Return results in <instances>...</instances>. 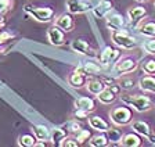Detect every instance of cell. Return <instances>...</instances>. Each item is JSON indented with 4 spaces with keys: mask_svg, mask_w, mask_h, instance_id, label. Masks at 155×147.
<instances>
[{
    "mask_svg": "<svg viewBox=\"0 0 155 147\" xmlns=\"http://www.w3.org/2000/svg\"><path fill=\"white\" fill-rule=\"evenodd\" d=\"M123 104L132 107L137 112H147L152 108V100L148 96L143 95H122L120 96Z\"/></svg>",
    "mask_w": 155,
    "mask_h": 147,
    "instance_id": "6da1fadb",
    "label": "cell"
},
{
    "mask_svg": "<svg viewBox=\"0 0 155 147\" xmlns=\"http://www.w3.org/2000/svg\"><path fill=\"white\" fill-rule=\"evenodd\" d=\"M111 122L116 126H126L133 122V111L129 105H120L115 107L110 111Z\"/></svg>",
    "mask_w": 155,
    "mask_h": 147,
    "instance_id": "7a4b0ae2",
    "label": "cell"
},
{
    "mask_svg": "<svg viewBox=\"0 0 155 147\" xmlns=\"http://www.w3.org/2000/svg\"><path fill=\"white\" fill-rule=\"evenodd\" d=\"M111 39L118 47L123 50H133L134 47H137V40L132 35H129L125 29L111 31Z\"/></svg>",
    "mask_w": 155,
    "mask_h": 147,
    "instance_id": "3957f363",
    "label": "cell"
},
{
    "mask_svg": "<svg viewBox=\"0 0 155 147\" xmlns=\"http://www.w3.org/2000/svg\"><path fill=\"white\" fill-rule=\"evenodd\" d=\"M24 11L33 17V20L39 21V22H50L53 21L55 15V11L51 7H33V6H25Z\"/></svg>",
    "mask_w": 155,
    "mask_h": 147,
    "instance_id": "277c9868",
    "label": "cell"
},
{
    "mask_svg": "<svg viewBox=\"0 0 155 147\" xmlns=\"http://www.w3.org/2000/svg\"><path fill=\"white\" fill-rule=\"evenodd\" d=\"M120 90H122V88L119 86V83L108 85L103 92H101L100 95H97V100L104 105H110L118 100Z\"/></svg>",
    "mask_w": 155,
    "mask_h": 147,
    "instance_id": "5b68a950",
    "label": "cell"
},
{
    "mask_svg": "<svg viewBox=\"0 0 155 147\" xmlns=\"http://www.w3.org/2000/svg\"><path fill=\"white\" fill-rule=\"evenodd\" d=\"M139 68V62L137 60L132 58V57H125V58H120L115 62V69L116 74L119 75H125V74H130V72H134L136 69Z\"/></svg>",
    "mask_w": 155,
    "mask_h": 147,
    "instance_id": "8992f818",
    "label": "cell"
},
{
    "mask_svg": "<svg viewBox=\"0 0 155 147\" xmlns=\"http://www.w3.org/2000/svg\"><path fill=\"white\" fill-rule=\"evenodd\" d=\"M120 57V52L119 49H115V47H111V46H107L105 49L101 52L100 54V65L103 68H108V67L116 62Z\"/></svg>",
    "mask_w": 155,
    "mask_h": 147,
    "instance_id": "52a82bcc",
    "label": "cell"
},
{
    "mask_svg": "<svg viewBox=\"0 0 155 147\" xmlns=\"http://www.w3.org/2000/svg\"><path fill=\"white\" fill-rule=\"evenodd\" d=\"M96 4L86 2V0H68L67 8L71 14H84L94 8Z\"/></svg>",
    "mask_w": 155,
    "mask_h": 147,
    "instance_id": "ba28073f",
    "label": "cell"
},
{
    "mask_svg": "<svg viewBox=\"0 0 155 147\" xmlns=\"http://www.w3.org/2000/svg\"><path fill=\"white\" fill-rule=\"evenodd\" d=\"M47 40L53 46H62L65 43V32L54 24L47 29Z\"/></svg>",
    "mask_w": 155,
    "mask_h": 147,
    "instance_id": "9c48e42d",
    "label": "cell"
},
{
    "mask_svg": "<svg viewBox=\"0 0 155 147\" xmlns=\"http://www.w3.org/2000/svg\"><path fill=\"white\" fill-rule=\"evenodd\" d=\"M71 47L78 54H82V56H86V57H96V50L83 39H75L72 42Z\"/></svg>",
    "mask_w": 155,
    "mask_h": 147,
    "instance_id": "30bf717a",
    "label": "cell"
},
{
    "mask_svg": "<svg viewBox=\"0 0 155 147\" xmlns=\"http://www.w3.org/2000/svg\"><path fill=\"white\" fill-rule=\"evenodd\" d=\"M145 17H147L145 7L134 6V7H130L129 10H127V18H129V22L133 26H139V24L144 20Z\"/></svg>",
    "mask_w": 155,
    "mask_h": 147,
    "instance_id": "8fae6325",
    "label": "cell"
},
{
    "mask_svg": "<svg viewBox=\"0 0 155 147\" xmlns=\"http://www.w3.org/2000/svg\"><path fill=\"white\" fill-rule=\"evenodd\" d=\"M55 25L58 28H61L64 32H72L75 28V21H74V17L72 14L68 11V13H62L55 18Z\"/></svg>",
    "mask_w": 155,
    "mask_h": 147,
    "instance_id": "7c38bea8",
    "label": "cell"
},
{
    "mask_svg": "<svg viewBox=\"0 0 155 147\" xmlns=\"http://www.w3.org/2000/svg\"><path fill=\"white\" fill-rule=\"evenodd\" d=\"M107 26L110 31H118V29H123L126 26V20L123 18V15L118 13L114 14H108L107 15Z\"/></svg>",
    "mask_w": 155,
    "mask_h": 147,
    "instance_id": "4fadbf2b",
    "label": "cell"
},
{
    "mask_svg": "<svg viewBox=\"0 0 155 147\" xmlns=\"http://www.w3.org/2000/svg\"><path fill=\"white\" fill-rule=\"evenodd\" d=\"M112 8H114V3L111 0H100V3H97L94 6L93 13L97 18H103V17L108 15Z\"/></svg>",
    "mask_w": 155,
    "mask_h": 147,
    "instance_id": "5bb4252c",
    "label": "cell"
},
{
    "mask_svg": "<svg viewBox=\"0 0 155 147\" xmlns=\"http://www.w3.org/2000/svg\"><path fill=\"white\" fill-rule=\"evenodd\" d=\"M89 125H90L93 129H96V131H98V132H104V133L111 128L110 122L105 121L100 115H91V117H89Z\"/></svg>",
    "mask_w": 155,
    "mask_h": 147,
    "instance_id": "9a60e30c",
    "label": "cell"
},
{
    "mask_svg": "<svg viewBox=\"0 0 155 147\" xmlns=\"http://www.w3.org/2000/svg\"><path fill=\"white\" fill-rule=\"evenodd\" d=\"M139 88L141 89L144 93H151L155 95V76L145 74L144 76L139 79Z\"/></svg>",
    "mask_w": 155,
    "mask_h": 147,
    "instance_id": "2e32d148",
    "label": "cell"
},
{
    "mask_svg": "<svg viewBox=\"0 0 155 147\" xmlns=\"http://www.w3.org/2000/svg\"><path fill=\"white\" fill-rule=\"evenodd\" d=\"M75 108H81V110H86L89 112H93L96 110V100L93 97L84 96V97H78L74 103Z\"/></svg>",
    "mask_w": 155,
    "mask_h": 147,
    "instance_id": "e0dca14e",
    "label": "cell"
},
{
    "mask_svg": "<svg viewBox=\"0 0 155 147\" xmlns=\"http://www.w3.org/2000/svg\"><path fill=\"white\" fill-rule=\"evenodd\" d=\"M68 83L72 86V88H75V89H82L84 85H87V76L86 75H83V74H81V72H76V71H74L72 74H69L68 75Z\"/></svg>",
    "mask_w": 155,
    "mask_h": 147,
    "instance_id": "ac0fdd59",
    "label": "cell"
},
{
    "mask_svg": "<svg viewBox=\"0 0 155 147\" xmlns=\"http://www.w3.org/2000/svg\"><path fill=\"white\" fill-rule=\"evenodd\" d=\"M120 144L125 147H140L143 144V139L139 133H136V132L133 131V132H130V133L123 135Z\"/></svg>",
    "mask_w": 155,
    "mask_h": 147,
    "instance_id": "d6986e66",
    "label": "cell"
},
{
    "mask_svg": "<svg viewBox=\"0 0 155 147\" xmlns=\"http://www.w3.org/2000/svg\"><path fill=\"white\" fill-rule=\"evenodd\" d=\"M130 125H132V129L136 132V133H139L140 136L145 137V139H148V137L152 135L150 125L144 121H133Z\"/></svg>",
    "mask_w": 155,
    "mask_h": 147,
    "instance_id": "ffe728a7",
    "label": "cell"
},
{
    "mask_svg": "<svg viewBox=\"0 0 155 147\" xmlns=\"http://www.w3.org/2000/svg\"><path fill=\"white\" fill-rule=\"evenodd\" d=\"M105 88H107V83L104 81H101V79H90V81H87V85H86L87 92L93 96L100 95Z\"/></svg>",
    "mask_w": 155,
    "mask_h": 147,
    "instance_id": "44dd1931",
    "label": "cell"
},
{
    "mask_svg": "<svg viewBox=\"0 0 155 147\" xmlns=\"http://www.w3.org/2000/svg\"><path fill=\"white\" fill-rule=\"evenodd\" d=\"M101 68H103V67L96 64V62H86L84 65L76 68L75 71L81 72V74H83V75H86L87 78H89V75H100Z\"/></svg>",
    "mask_w": 155,
    "mask_h": 147,
    "instance_id": "7402d4cb",
    "label": "cell"
},
{
    "mask_svg": "<svg viewBox=\"0 0 155 147\" xmlns=\"http://www.w3.org/2000/svg\"><path fill=\"white\" fill-rule=\"evenodd\" d=\"M32 132L39 142H47L51 137V132L46 125H35L32 126Z\"/></svg>",
    "mask_w": 155,
    "mask_h": 147,
    "instance_id": "603a6c76",
    "label": "cell"
},
{
    "mask_svg": "<svg viewBox=\"0 0 155 147\" xmlns=\"http://www.w3.org/2000/svg\"><path fill=\"white\" fill-rule=\"evenodd\" d=\"M108 144H110V140H108L107 133L104 135V132H101L98 135H94V136H91L89 139V146L91 147H105Z\"/></svg>",
    "mask_w": 155,
    "mask_h": 147,
    "instance_id": "cb8c5ba5",
    "label": "cell"
},
{
    "mask_svg": "<svg viewBox=\"0 0 155 147\" xmlns=\"http://www.w3.org/2000/svg\"><path fill=\"white\" fill-rule=\"evenodd\" d=\"M36 142H38V139H36L35 135L24 133L21 136H18V146L21 147H35Z\"/></svg>",
    "mask_w": 155,
    "mask_h": 147,
    "instance_id": "d4e9b609",
    "label": "cell"
},
{
    "mask_svg": "<svg viewBox=\"0 0 155 147\" xmlns=\"http://www.w3.org/2000/svg\"><path fill=\"white\" fill-rule=\"evenodd\" d=\"M67 136L68 135H67V131H65V129H62V128H54L51 131V137H50V140H51L53 144L60 146V143H61Z\"/></svg>",
    "mask_w": 155,
    "mask_h": 147,
    "instance_id": "484cf974",
    "label": "cell"
},
{
    "mask_svg": "<svg viewBox=\"0 0 155 147\" xmlns=\"http://www.w3.org/2000/svg\"><path fill=\"white\" fill-rule=\"evenodd\" d=\"M140 33L147 38H154L155 36V22L154 21H145L144 24L140 25Z\"/></svg>",
    "mask_w": 155,
    "mask_h": 147,
    "instance_id": "4316f807",
    "label": "cell"
},
{
    "mask_svg": "<svg viewBox=\"0 0 155 147\" xmlns=\"http://www.w3.org/2000/svg\"><path fill=\"white\" fill-rule=\"evenodd\" d=\"M105 133H107V136H108V140H110L111 144H114V143H120V142H122L123 135H122V132H120L119 129H116V128L111 126L110 129L105 132Z\"/></svg>",
    "mask_w": 155,
    "mask_h": 147,
    "instance_id": "83f0119b",
    "label": "cell"
},
{
    "mask_svg": "<svg viewBox=\"0 0 155 147\" xmlns=\"http://www.w3.org/2000/svg\"><path fill=\"white\" fill-rule=\"evenodd\" d=\"M141 68L145 74H148V75H155V58H150L145 62H143Z\"/></svg>",
    "mask_w": 155,
    "mask_h": 147,
    "instance_id": "f1b7e54d",
    "label": "cell"
},
{
    "mask_svg": "<svg viewBox=\"0 0 155 147\" xmlns=\"http://www.w3.org/2000/svg\"><path fill=\"white\" fill-rule=\"evenodd\" d=\"M90 137H91V133L89 129H82L79 133L75 135V139L79 142V144H83V143H86V142H89Z\"/></svg>",
    "mask_w": 155,
    "mask_h": 147,
    "instance_id": "f546056e",
    "label": "cell"
},
{
    "mask_svg": "<svg viewBox=\"0 0 155 147\" xmlns=\"http://www.w3.org/2000/svg\"><path fill=\"white\" fill-rule=\"evenodd\" d=\"M65 126L68 128V132L69 133H74V135H76V133H79V132L82 131V125L78 122V119H75V121H71V122H68Z\"/></svg>",
    "mask_w": 155,
    "mask_h": 147,
    "instance_id": "4dcf8cb0",
    "label": "cell"
},
{
    "mask_svg": "<svg viewBox=\"0 0 155 147\" xmlns=\"http://www.w3.org/2000/svg\"><path fill=\"white\" fill-rule=\"evenodd\" d=\"M15 38V33L14 32H10V31H0V45H4L6 42H10Z\"/></svg>",
    "mask_w": 155,
    "mask_h": 147,
    "instance_id": "1f68e13d",
    "label": "cell"
},
{
    "mask_svg": "<svg viewBox=\"0 0 155 147\" xmlns=\"http://www.w3.org/2000/svg\"><path fill=\"white\" fill-rule=\"evenodd\" d=\"M119 86L122 89H125V90H130V89H133L134 88V79H132V78H122L119 82Z\"/></svg>",
    "mask_w": 155,
    "mask_h": 147,
    "instance_id": "d6a6232c",
    "label": "cell"
},
{
    "mask_svg": "<svg viewBox=\"0 0 155 147\" xmlns=\"http://www.w3.org/2000/svg\"><path fill=\"white\" fill-rule=\"evenodd\" d=\"M60 146L61 147H78V146H81V144H79V142L76 140V139H72V137H65L64 140L61 142V143H60Z\"/></svg>",
    "mask_w": 155,
    "mask_h": 147,
    "instance_id": "836d02e7",
    "label": "cell"
},
{
    "mask_svg": "<svg viewBox=\"0 0 155 147\" xmlns=\"http://www.w3.org/2000/svg\"><path fill=\"white\" fill-rule=\"evenodd\" d=\"M143 47H144V50L147 53L155 54V39H150V40H147V42H144Z\"/></svg>",
    "mask_w": 155,
    "mask_h": 147,
    "instance_id": "e575fe53",
    "label": "cell"
},
{
    "mask_svg": "<svg viewBox=\"0 0 155 147\" xmlns=\"http://www.w3.org/2000/svg\"><path fill=\"white\" fill-rule=\"evenodd\" d=\"M74 118L75 119H86V118H89V111H86V110H81V108H75Z\"/></svg>",
    "mask_w": 155,
    "mask_h": 147,
    "instance_id": "d590c367",
    "label": "cell"
},
{
    "mask_svg": "<svg viewBox=\"0 0 155 147\" xmlns=\"http://www.w3.org/2000/svg\"><path fill=\"white\" fill-rule=\"evenodd\" d=\"M10 7V0H0V14H3L4 11L8 10Z\"/></svg>",
    "mask_w": 155,
    "mask_h": 147,
    "instance_id": "8d00e7d4",
    "label": "cell"
},
{
    "mask_svg": "<svg viewBox=\"0 0 155 147\" xmlns=\"http://www.w3.org/2000/svg\"><path fill=\"white\" fill-rule=\"evenodd\" d=\"M4 26H6V20H4V18H0V31H3Z\"/></svg>",
    "mask_w": 155,
    "mask_h": 147,
    "instance_id": "74e56055",
    "label": "cell"
},
{
    "mask_svg": "<svg viewBox=\"0 0 155 147\" xmlns=\"http://www.w3.org/2000/svg\"><path fill=\"white\" fill-rule=\"evenodd\" d=\"M6 49H7V47H3V46L0 45V54H3V53L6 52Z\"/></svg>",
    "mask_w": 155,
    "mask_h": 147,
    "instance_id": "f35d334b",
    "label": "cell"
},
{
    "mask_svg": "<svg viewBox=\"0 0 155 147\" xmlns=\"http://www.w3.org/2000/svg\"><path fill=\"white\" fill-rule=\"evenodd\" d=\"M136 2H139V3H145V2H148V0H136Z\"/></svg>",
    "mask_w": 155,
    "mask_h": 147,
    "instance_id": "ab89813d",
    "label": "cell"
},
{
    "mask_svg": "<svg viewBox=\"0 0 155 147\" xmlns=\"http://www.w3.org/2000/svg\"><path fill=\"white\" fill-rule=\"evenodd\" d=\"M154 6H155V0H154Z\"/></svg>",
    "mask_w": 155,
    "mask_h": 147,
    "instance_id": "60d3db41",
    "label": "cell"
}]
</instances>
